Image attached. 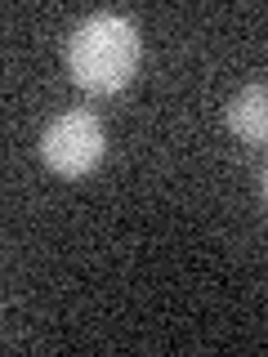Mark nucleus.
<instances>
[{
    "label": "nucleus",
    "mask_w": 268,
    "mask_h": 357,
    "mask_svg": "<svg viewBox=\"0 0 268 357\" xmlns=\"http://www.w3.org/2000/svg\"><path fill=\"white\" fill-rule=\"evenodd\" d=\"M139 54H143V40L134 18L103 9V14L81 18L76 31L67 36V72L89 94H117L134 81Z\"/></svg>",
    "instance_id": "obj_1"
},
{
    "label": "nucleus",
    "mask_w": 268,
    "mask_h": 357,
    "mask_svg": "<svg viewBox=\"0 0 268 357\" xmlns=\"http://www.w3.org/2000/svg\"><path fill=\"white\" fill-rule=\"evenodd\" d=\"M107 152V134H103V121L94 112L76 107V112H63L54 116L50 126L40 130V161L50 165L59 178H81L89 174Z\"/></svg>",
    "instance_id": "obj_2"
},
{
    "label": "nucleus",
    "mask_w": 268,
    "mask_h": 357,
    "mask_svg": "<svg viewBox=\"0 0 268 357\" xmlns=\"http://www.w3.org/2000/svg\"><path fill=\"white\" fill-rule=\"evenodd\" d=\"M264 201H268V165H264Z\"/></svg>",
    "instance_id": "obj_4"
},
{
    "label": "nucleus",
    "mask_w": 268,
    "mask_h": 357,
    "mask_svg": "<svg viewBox=\"0 0 268 357\" xmlns=\"http://www.w3.org/2000/svg\"><path fill=\"white\" fill-rule=\"evenodd\" d=\"M228 130L241 143H268V85H246L232 94Z\"/></svg>",
    "instance_id": "obj_3"
}]
</instances>
